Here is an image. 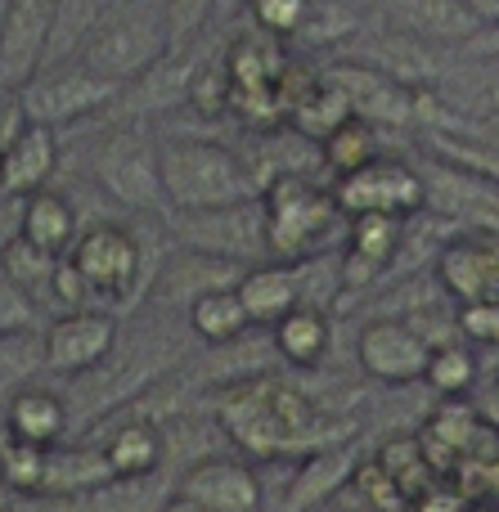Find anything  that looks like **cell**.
<instances>
[{
    "instance_id": "cell-1",
    "label": "cell",
    "mask_w": 499,
    "mask_h": 512,
    "mask_svg": "<svg viewBox=\"0 0 499 512\" xmlns=\"http://www.w3.org/2000/svg\"><path fill=\"white\" fill-rule=\"evenodd\" d=\"M216 418L234 436L239 450L252 459H275V454H315L324 445H342L356 427H324L315 418V405L306 391L293 382L270 378V373H252V378H234L216 391Z\"/></svg>"
},
{
    "instance_id": "cell-2",
    "label": "cell",
    "mask_w": 499,
    "mask_h": 512,
    "mask_svg": "<svg viewBox=\"0 0 499 512\" xmlns=\"http://www.w3.org/2000/svg\"><path fill=\"white\" fill-rule=\"evenodd\" d=\"M162 158V194L171 212H203V207H230L261 198L248 162L234 144L212 135H167L158 140Z\"/></svg>"
},
{
    "instance_id": "cell-3",
    "label": "cell",
    "mask_w": 499,
    "mask_h": 512,
    "mask_svg": "<svg viewBox=\"0 0 499 512\" xmlns=\"http://www.w3.org/2000/svg\"><path fill=\"white\" fill-rule=\"evenodd\" d=\"M171 50H176V36H171V9L162 0H117L68 63L117 86H131Z\"/></svg>"
},
{
    "instance_id": "cell-4",
    "label": "cell",
    "mask_w": 499,
    "mask_h": 512,
    "mask_svg": "<svg viewBox=\"0 0 499 512\" xmlns=\"http://www.w3.org/2000/svg\"><path fill=\"white\" fill-rule=\"evenodd\" d=\"M266 203V248L270 261L302 265L311 256H324L333 239H347L351 216L342 212L333 185H320L315 176H284L261 194Z\"/></svg>"
},
{
    "instance_id": "cell-5",
    "label": "cell",
    "mask_w": 499,
    "mask_h": 512,
    "mask_svg": "<svg viewBox=\"0 0 499 512\" xmlns=\"http://www.w3.org/2000/svg\"><path fill=\"white\" fill-rule=\"evenodd\" d=\"M95 180L104 185V194H113L122 207L131 212H167V194H162V158H158V140L149 126H113L99 135L95 144V162H90Z\"/></svg>"
},
{
    "instance_id": "cell-6",
    "label": "cell",
    "mask_w": 499,
    "mask_h": 512,
    "mask_svg": "<svg viewBox=\"0 0 499 512\" xmlns=\"http://www.w3.org/2000/svg\"><path fill=\"white\" fill-rule=\"evenodd\" d=\"M167 234L180 248H194L207 256H225V261L261 265L270 261L266 248V203L248 198V203L230 207H203V212H162Z\"/></svg>"
},
{
    "instance_id": "cell-7",
    "label": "cell",
    "mask_w": 499,
    "mask_h": 512,
    "mask_svg": "<svg viewBox=\"0 0 499 512\" xmlns=\"http://www.w3.org/2000/svg\"><path fill=\"white\" fill-rule=\"evenodd\" d=\"M126 86L108 77H95V72L77 68V63H59V68H41L23 90H18V104H23L27 122H45L54 131L72 122H86V117H99L122 99Z\"/></svg>"
},
{
    "instance_id": "cell-8",
    "label": "cell",
    "mask_w": 499,
    "mask_h": 512,
    "mask_svg": "<svg viewBox=\"0 0 499 512\" xmlns=\"http://www.w3.org/2000/svg\"><path fill=\"white\" fill-rule=\"evenodd\" d=\"M342 212L347 216H419L428 212V189H423L419 162L387 153V158L369 162V167L351 171V176L333 180Z\"/></svg>"
},
{
    "instance_id": "cell-9",
    "label": "cell",
    "mask_w": 499,
    "mask_h": 512,
    "mask_svg": "<svg viewBox=\"0 0 499 512\" xmlns=\"http://www.w3.org/2000/svg\"><path fill=\"white\" fill-rule=\"evenodd\" d=\"M419 171L428 189V212L450 221L459 234H499V185L491 176L432 153L419 158Z\"/></svg>"
},
{
    "instance_id": "cell-10",
    "label": "cell",
    "mask_w": 499,
    "mask_h": 512,
    "mask_svg": "<svg viewBox=\"0 0 499 512\" xmlns=\"http://www.w3.org/2000/svg\"><path fill=\"white\" fill-rule=\"evenodd\" d=\"M324 77L342 90L351 117L374 122V126H383V131H419V99H423V90L405 86V81L387 77V72L369 68V63H356V59L324 63Z\"/></svg>"
},
{
    "instance_id": "cell-11",
    "label": "cell",
    "mask_w": 499,
    "mask_h": 512,
    "mask_svg": "<svg viewBox=\"0 0 499 512\" xmlns=\"http://www.w3.org/2000/svg\"><path fill=\"white\" fill-rule=\"evenodd\" d=\"M68 261L77 265V274L86 279V288L95 292V297L126 301L131 288L140 283L144 248H140V234L135 230L113 225V221H99V225H90V230L77 234Z\"/></svg>"
},
{
    "instance_id": "cell-12",
    "label": "cell",
    "mask_w": 499,
    "mask_h": 512,
    "mask_svg": "<svg viewBox=\"0 0 499 512\" xmlns=\"http://www.w3.org/2000/svg\"><path fill=\"white\" fill-rule=\"evenodd\" d=\"M356 360L383 387H410L428 373L432 360V342L410 324V319L396 315H378L360 328L356 337Z\"/></svg>"
},
{
    "instance_id": "cell-13",
    "label": "cell",
    "mask_w": 499,
    "mask_h": 512,
    "mask_svg": "<svg viewBox=\"0 0 499 512\" xmlns=\"http://www.w3.org/2000/svg\"><path fill=\"white\" fill-rule=\"evenodd\" d=\"M117 319L108 310H68L45 328V369L81 378V373H95L108 355L117 351Z\"/></svg>"
},
{
    "instance_id": "cell-14",
    "label": "cell",
    "mask_w": 499,
    "mask_h": 512,
    "mask_svg": "<svg viewBox=\"0 0 499 512\" xmlns=\"http://www.w3.org/2000/svg\"><path fill=\"white\" fill-rule=\"evenodd\" d=\"M54 0H9L0 23V90L18 95L41 72L50 50Z\"/></svg>"
},
{
    "instance_id": "cell-15",
    "label": "cell",
    "mask_w": 499,
    "mask_h": 512,
    "mask_svg": "<svg viewBox=\"0 0 499 512\" xmlns=\"http://www.w3.org/2000/svg\"><path fill=\"white\" fill-rule=\"evenodd\" d=\"M437 283L450 301H499V234H455L437 252Z\"/></svg>"
},
{
    "instance_id": "cell-16",
    "label": "cell",
    "mask_w": 499,
    "mask_h": 512,
    "mask_svg": "<svg viewBox=\"0 0 499 512\" xmlns=\"http://www.w3.org/2000/svg\"><path fill=\"white\" fill-rule=\"evenodd\" d=\"M63 162V135L45 122H23L18 135L0 149V198H23L50 189L54 171Z\"/></svg>"
},
{
    "instance_id": "cell-17",
    "label": "cell",
    "mask_w": 499,
    "mask_h": 512,
    "mask_svg": "<svg viewBox=\"0 0 499 512\" xmlns=\"http://www.w3.org/2000/svg\"><path fill=\"white\" fill-rule=\"evenodd\" d=\"M180 495L198 499L212 512H261L266 495H261L257 468L243 459H194L176 481Z\"/></svg>"
},
{
    "instance_id": "cell-18",
    "label": "cell",
    "mask_w": 499,
    "mask_h": 512,
    "mask_svg": "<svg viewBox=\"0 0 499 512\" xmlns=\"http://www.w3.org/2000/svg\"><path fill=\"white\" fill-rule=\"evenodd\" d=\"M405 225H410L405 216H351L347 239H342V283L347 288L383 283V274L401 256Z\"/></svg>"
},
{
    "instance_id": "cell-19",
    "label": "cell",
    "mask_w": 499,
    "mask_h": 512,
    "mask_svg": "<svg viewBox=\"0 0 499 512\" xmlns=\"http://www.w3.org/2000/svg\"><path fill=\"white\" fill-rule=\"evenodd\" d=\"M252 265L243 261H225V256H207L194 248H180L176 256H167L153 279V301L162 306H194L198 297L207 292H221V288H239V279L248 274Z\"/></svg>"
},
{
    "instance_id": "cell-20",
    "label": "cell",
    "mask_w": 499,
    "mask_h": 512,
    "mask_svg": "<svg viewBox=\"0 0 499 512\" xmlns=\"http://www.w3.org/2000/svg\"><path fill=\"white\" fill-rule=\"evenodd\" d=\"M239 297H243V306H248L252 324L275 328L279 319L302 306V274H297V265L261 261L239 279Z\"/></svg>"
},
{
    "instance_id": "cell-21",
    "label": "cell",
    "mask_w": 499,
    "mask_h": 512,
    "mask_svg": "<svg viewBox=\"0 0 499 512\" xmlns=\"http://www.w3.org/2000/svg\"><path fill=\"white\" fill-rule=\"evenodd\" d=\"M356 472H360V463H356V454H351L347 445H324V450L306 454V459L297 463V477H293V486H288L284 508L288 512L320 508L324 499L338 495V490L347 486Z\"/></svg>"
},
{
    "instance_id": "cell-22",
    "label": "cell",
    "mask_w": 499,
    "mask_h": 512,
    "mask_svg": "<svg viewBox=\"0 0 499 512\" xmlns=\"http://www.w3.org/2000/svg\"><path fill=\"white\" fill-rule=\"evenodd\" d=\"M18 234L54 256H68L81 234L77 207H72L68 194H59V189H41V194L18 203Z\"/></svg>"
},
{
    "instance_id": "cell-23",
    "label": "cell",
    "mask_w": 499,
    "mask_h": 512,
    "mask_svg": "<svg viewBox=\"0 0 499 512\" xmlns=\"http://www.w3.org/2000/svg\"><path fill=\"white\" fill-rule=\"evenodd\" d=\"M5 423H9V432H14V441L54 450V445L63 441V432H68V405L45 387H23L18 396H9Z\"/></svg>"
},
{
    "instance_id": "cell-24",
    "label": "cell",
    "mask_w": 499,
    "mask_h": 512,
    "mask_svg": "<svg viewBox=\"0 0 499 512\" xmlns=\"http://www.w3.org/2000/svg\"><path fill=\"white\" fill-rule=\"evenodd\" d=\"M108 463H113V477L117 481H140L149 472H158V463L167 459V432L149 418H131L122 423L104 445Z\"/></svg>"
},
{
    "instance_id": "cell-25",
    "label": "cell",
    "mask_w": 499,
    "mask_h": 512,
    "mask_svg": "<svg viewBox=\"0 0 499 512\" xmlns=\"http://www.w3.org/2000/svg\"><path fill=\"white\" fill-rule=\"evenodd\" d=\"M275 351L284 355L288 364H297V369H311V364L324 360V351H329V315H324V306H297L293 315H284L275 328Z\"/></svg>"
},
{
    "instance_id": "cell-26",
    "label": "cell",
    "mask_w": 499,
    "mask_h": 512,
    "mask_svg": "<svg viewBox=\"0 0 499 512\" xmlns=\"http://www.w3.org/2000/svg\"><path fill=\"white\" fill-rule=\"evenodd\" d=\"M387 135L392 131H383V126H374V122H360V117L342 122L338 131L320 144L324 149V171H333V176H351V171L387 158V153H392L387 149Z\"/></svg>"
},
{
    "instance_id": "cell-27",
    "label": "cell",
    "mask_w": 499,
    "mask_h": 512,
    "mask_svg": "<svg viewBox=\"0 0 499 512\" xmlns=\"http://www.w3.org/2000/svg\"><path fill=\"white\" fill-rule=\"evenodd\" d=\"M185 108L198 117V122H212V126L225 122V117H234V77H230V59H225V50L221 54L198 50Z\"/></svg>"
},
{
    "instance_id": "cell-28",
    "label": "cell",
    "mask_w": 499,
    "mask_h": 512,
    "mask_svg": "<svg viewBox=\"0 0 499 512\" xmlns=\"http://www.w3.org/2000/svg\"><path fill=\"white\" fill-rule=\"evenodd\" d=\"M185 315H189V328H194V337H203L207 346H230V342H239V337H248V328H252L248 306H243L239 288L207 292V297H198L194 306L185 310Z\"/></svg>"
},
{
    "instance_id": "cell-29",
    "label": "cell",
    "mask_w": 499,
    "mask_h": 512,
    "mask_svg": "<svg viewBox=\"0 0 499 512\" xmlns=\"http://www.w3.org/2000/svg\"><path fill=\"white\" fill-rule=\"evenodd\" d=\"M0 265H5V274L27 292V297L36 301V306L54 301V279H59L63 256L36 248L32 239L14 234V239H5V248H0Z\"/></svg>"
},
{
    "instance_id": "cell-30",
    "label": "cell",
    "mask_w": 499,
    "mask_h": 512,
    "mask_svg": "<svg viewBox=\"0 0 499 512\" xmlns=\"http://www.w3.org/2000/svg\"><path fill=\"white\" fill-rule=\"evenodd\" d=\"M108 481L117 477L104 450H50L41 495H95V486H108Z\"/></svg>"
},
{
    "instance_id": "cell-31",
    "label": "cell",
    "mask_w": 499,
    "mask_h": 512,
    "mask_svg": "<svg viewBox=\"0 0 499 512\" xmlns=\"http://www.w3.org/2000/svg\"><path fill=\"white\" fill-rule=\"evenodd\" d=\"M117 0H54V27H50V50H45L41 68H59L77 54V45L95 32V23L113 9Z\"/></svg>"
},
{
    "instance_id": "cell-32",
    "label": "cell",
    "mask_w": 499,
    "mask_h": 512,
    "mask_svg": "<svg viewBox=\"0 0 499 512\" xmlns=\"http://www.w3.org/2000/svg\"><path fill=\"white\" fill-rule=\"evenodd\" d=\"M288 122H293L302 135H311L315 144H324L342 122H351L347 99H342V90L333 86L329 77H324V68H320V81H315V90L293 108V117H288Z\"/></svg>"
},
{
    "instance_id": "cell-33",
    "label": "cell",
    "mask_w": 499,
    "mask_h": 512,
    "mask_svg": "<svg viewBox=\"0 0 499 512\" xmlns=\"http://www.w3.org/2000/svg\"><path fill=\"white\" fill-rule=\"evenodd\" d=\"M477 373H482V369H477L473 346L455 337V342H446V346H437V351H432L423 382H428V387L446 400V396H468V391H473V382H477Z\"/></svg>"
},
{
    "instance_id": "cell-34",
    "label": "cell",
    "mask_w": 499,
    "mask_h": 512,
    "mask_svg": "<svg viewBox=\"0 0 499 512\" xmlns=\"http://www.w3.org/2000/svg\"><path fill=\"white\" fill-rule=\"evenodd\" d=\"M45 369V337L0 333V396H18L27 378Z\"/></svg>"
},
{
    "instance_id": "cell-35",
    "label": "cell",
    "mask_w": 499,
    "mask_h": 512,
    "mask_svg": "<svg viewBox=\"0 0 499 512\" xmlns=\"http://www.w3.org/2000/svg\"><path fill=\"white\" fill-rule=\"evenodd\" d=\"M45 472H50V450H45V445L14 441L5 463H0V486L14 490V495H41Z\"/></svg>"
},
{
    "instance_id": "cell-36",
    "label": "cell",
    "mask_w": 499,
    "mask_h": 512,
    "mask_svg": "<svg viewBox=\"0 0 499 512\" xmlns=\"http://www.w3.org/2000/svg\"><path fill=\"white\" fill-rule=\"evenodd\" d=\"M311 9H315V0H248L243 14L252 18L257 32L275 36V41H297V32L306 27Z\"/></svg>"
},
{
    "instance_id": "cell-37",
    "label": "cell",
    "mask_w": 499,
    "mask_h": 512,
    "mask_svg": "<svg viewBox=\"0 0 499 512\" xmlns=\"http://www.w3.org/2000/svg\"><path fill=\"white\" fill-rule=\"evenodd\" d=\"M36 315H41V306H36V301L5 274V265H0V333H32Z\"/></svg>"
},
{
    "instance_id": "cell-38",
    "label": "cell",
    "mask_w": 499,
    "mask_h": 512,
    "mask_svg": "<svg viewBox=\"0 0 499 512\" xmlns=\"http://www.w3.org/2000/svg\"><path fill=\"white\" fill-rule=\"evenodd\" d=\"M216 5L221 0H171V36H176V45H194L212 27Z\"/></svg>"
},
{
    "instance_id": "cell-39",
    "label": "cell",
    "mask_w": 499,
    "mask_h": 512,
    "mask_svg": "<svg viewBox=\"0 0 499 512\" xmlns=\"http://www.w3.org/2000/svg\"><path fill=\"white\" fill-rule=\"evenodd\" d=\"M459 337H468L477 346H499V301L459 306Z\"/></svg>"
},
{
    "instance_id": "cell-40",
    "label": "cell",
    "mask_w": 499,
    "mask_h": 512,
    "mask_svg": "<svg viewBox=\"0 0 499 512\" xmlns=\"http://www.w3.org/2000/svg\"><path fill=\"white\" fill-rule=\"evenodd\" d=\"M459 50L464 54H499V18L495 23H482L464 45H459Z\"/></svg>"
},
{
    "instance_id": "cell-41",
    "label": "cell",
    "mask_w": 499,
    "mask_h": 512,
    "mask_svg": "<svg viewBox=\"0 0 499 512\" xmlns=\"http://www.w3.org/2000/svg\"><path fill=\"white\" fill-rule=\"evenodd\" d=\"M162 512H212V508H203L198 499H189V495H180V490H176V495L162 504Z\"/></svg>"
},
{
    "instance_id": "cell-42",
    "label": "cell",
    "mask_w": 499,
    "mask_h": 512,
    "mask_svg": "<svg viewBox=\"0 0 499 512\" xmlns=\"http://www.w3.org/2000/svg\"><path fill=\"white\" fill-rule=\"evenodd\" d=\"M459 512H499V499H464Z\"/></svg>"
},
{
    "instance_id": "cell-43",
    "label": "cell",
    "mask_w": 499,
    "mask_h": 512,
    "mask_svg": "<svg viewBox=\"0 0 499 512\" xmlns=\"http://www.w3.org/2000/svg\"><path fill=\"white\" fill-rule=\"evenodd\" d=\"M9 445H14V432H9V423H0V463H5Z\"/></svg>"
},
{
    "instance_id": "cell-44",
    "label": "cell",
    "mask_w": 499,
    "mask_h": 512,
    "mask_svg": "<svg viewBox=\"0 0 499 512\" xmlns=\"http://www.w3.org/2000/svg\"><path fill=\"white\" fill-rule=\"evenodd\" d=\"M495 131H499V117H495V122H491V126H486V135H495ZM477 135H482V131H477Z\"/></svg>"
},
{
    "instance_id": "cell-45",
    "label": "cell",
    "mask_w": 499,
    "mask_h": 512,
    "mask_svg": "<svg viewBox=\"0 0 499 512\" xmlns=\"http://www.w3.org/2000/svg\"><path fill=\"white\" fill-rule=\"evenodd\" d=\"M162 5H167V9H171V0H162Z\"/></svg>"
},
{
    "instance_id": "cell-46",
    "label": "cell",
    "mask_w": 499,
    "mask_h": 512,
    "mask_svg": "<svg viewBox=\"0 0 499 512\" xmlns=\"http://www.w3.org/2000/svg\"><path fill=\"white\" fill-rule=\"evenodd\" d=\"M482 135H486V131H482ZM495 140H499V131H495Z\"/></svg>"
},
{
    "instance_id": "cell-47",
    "label": "cell",
    "mask_w": 499,
    "mask_h": 512,
    "mask_svg": "<svg viewBox=\"0 0 499 512\" xmlns=\"http://www.w3.org/2000/svg\"><path fill=\"white\" fill-rule=\"evenodd\" d=\"M0 95H5V90H0Z\"/></svg>"
}]
</instances>
